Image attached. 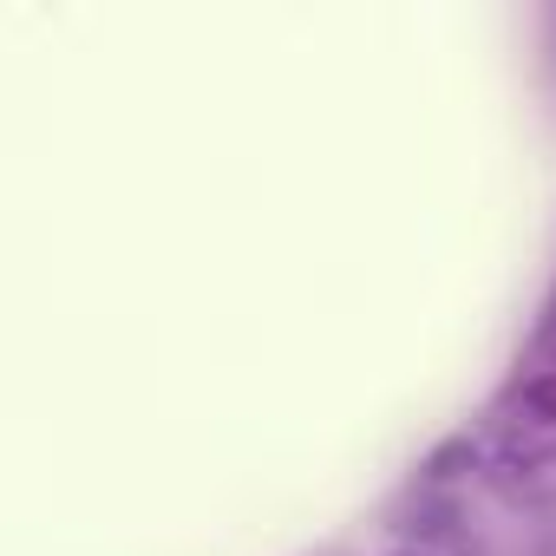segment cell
Returning <instances> with one entry per match:
<instances>
[{
    "label": "cell",
    "instance_id": "1",
    "mask_svg": "<svg viewBox=\"0 0 556 556\" xmlns=\"http://www.w3.org/2000/svg\"><path fill=\"white\" fill-rule=\"evenodd\" d=\"M400 556H419V549H400Z\"/></svg>",
    "mask_w": 556,
    "mask_h": 556
}]
</instances>
